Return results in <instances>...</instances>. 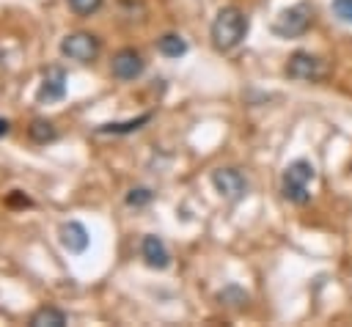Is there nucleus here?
I'll use <instances>...</instances> for the list:
<instances>
[{
	"label": "nucleus",
	"mask_w": 352,
	"mask_h": 327,
	"mask_svg": "<svg viewBox=\"0 0 352 327\" xmlns=\"http://www.w3.org/2000/svg\"><path fill=\"white\" fill-rule=\"evenodd\" d=\"M209 36H212V44L217 52H231L236 49L245 36H248V14L236 5H226L217 11V16L212 19V27H209Z\"/></svg>",
	"instance_id": "1"
},
{
	"label": "nucleus",
	"mask_w": 352,
	"mask_h": 327,
	"mask_svg": "<svg viewBox=\"0 0 352 327\" xmlns=\"http://www.w3.org/2000/svg\"><path fill=\"white\" fill-rule=\"evenodd\" d=\"M316 179V170L308 159H294L283 168V176H280V192L289 203H308L311 201V192H308V184Z\"/></svg>",
	"instance_id": "2"
},
{
	"label": "nucleus",
	"mask_w": 352,
	"mask_h": 327,
	"mask_svg": "<svg viewBox=\"0 0 352 327\" xmlns=\"http://www.w3.org/2000/svg\"><path fill=\"white\" fill-rule=\"evenodd\" d=\"M311 19H314V8L308 3H297V5H289L283 8L275 22H272V33L280 36V38H297L302 36L308 27H311Z\"/></svg>",
	"instance_id": "3"
},
{
	"label": "nucleus",
	"mask_w": 352,
	"mask_h": 327,
	"mask_svg": "<svg viewBox=\"0 0 352 327\" xmlns=\"http://www.w3.org/2000/svg\"><path fill=\"white\" fill-rule=\"evenodd\" d=\"M327 74L324 69V60L305 52V49H297L292 52L289 63H286V77L289 80H297V82H319L322 77Z\"/></svg>",
	"instance_id": "4"
},
{
	"label": "nucleus",
	"mask_w": 352,
	"mask_h": 327,
	"mask_svg": "<svg viewBox=\"0 0 352 327\" xmlns=\"http://www.w3.org/2000/svg\"><path fill=\"white\" fill-rule=\"evenodd\" d=\"M60 55H66L69 60H77V63H91L99 55V38L85 30L69 33L60 41Z\"/></svg>",
	"instance_id": "5"
},
{
	"label": "nucleus",
	"mask_w": 352,
	"mask_h": 327,
	"mask_svg": "<svg viewBox=\"0 0 352 327\" xmlns=\"http://www.w3.org/2000/svg\"><path fill=\"white\" fill-rule=\"evenodd\" d=\"M212 184H214V190L226 198V201H239V198H245L248 195V179H245V173L242 170H236V168H217V170H212Z\"/></svg>",
	"instance_id": "6"
},
{
	"label": "nucleus",
	"mask_w": 352,
	"mask_h": 327,
	"mask_svg": "<svg viewBox=\"0 0 352 327\" xmlns=\"http://www.w3.org/2000/svg\"><path fill=\"white\" fill-rule=\"evenodd\" d=\"M143 69H146V60H143V55L138 52V49H118L116 55H113V60H110V71H113V77L116 80H124V82H129V80H138L140 74H143Z\"/></svg>",
	"instance_id": "7"
},
{
	"label": "nucleus",
	"mask_w": 352,
	"mask_h": 327,
	"mask_svg": "<svg viewBox=\"0 0 352 327\" xmlns=\"http://www.w3.org/2000/svg\"><path fill=\"white\" fill-rule=\"evenodd\" d=\"M58 239H60L63 250H69V253H74V256L85 253V250H88V242H91V236H88V231H85V225H82V223H77V220L63 223V225L58 228Z\"/></svg>",
	"instance_id": "8"
},
{
	"label": "nucleus",
	"mask_w": 352,
	"mask_h": 327,
	"mask_svg": "<svg viewBox=\"0 0 352 327\" xmlns=\"http://www.w3.org/2000/svg\"><path fill=\"white\" fill-rule=\"evenodd\" d=\"M38 102H60L66 96V71L60 66H50L44 80H41V88H38Z\"/></svg>",
	"instance_id": "9"
},
{
	"label": "nucleus",
	"mask_w": 352,
	"mask_h": 327,
	"mask_svg": "<svg viewBox=\"0 0 352 327\" xmlns=\"http://www.w3.org/2000/svg\"><path fill=\"white\" fill-rule=\"evenodd\" d=\"M140 256H143V261H146L151 269H168V267H170V253H168L165 242H162L160 236H154V234L143 236V242H140Z\"/></svg>",
	"instance_id": "10"
},
{
	"label": "nucleus",
	"mask_w": 352,
	"mask_h": 327,
	"mask_svg": "<svg viewBox=\"0 0 352 327\" xmlns=\"http://www.w3.org/2000/svg\"><path fill=\"white\" fill-rule=\"evenodd\" d=\"M151 121V113H143L138 118H129V121H121V124H104V126H96V135H129L135 129H140L143 124Z\"/></svg>",
	"instance_id": "11"
},
{
	"label": "nucleus",
	"mask_w": 352,
	"mask_h": 327,
	"mask_svg": "<svg viewBox=\"0 0 352 327\" xmlns=\"http://www.w3.org/2000/svg\"><path fill=\"white\" fill-rule=\"evenodd\" d=\"M69 319L60 308H38L30 316V327H63Z\"/></svg>",
	"instance_id": "12"
},
{
	"label": "nucleus",
	"mask_w": 352,
	"mask_h": 327,
	"mask_svg": "<svg viewBox=\"0 0 352 327\" xmlns=\"http://www.w3.org/2000/svg\"><path fill=\"white\" fill-rule=\"evenodd\" d=\"M28 135H30V140H33V143L47 146V143H52V140L58 137V129H55V124H52V121L36 118V121L28 126Z\"/></svg>",
	"instance_id": "13"
},
{
	"label": "nucleus",
	"mask_w": 352,
	"mask_h": 327,
	"mask_svg": "<svg viewBox=\"0 0 352 327\" xmlns=\"http://www.w3.org/2000/svg\"><path fill=\"white\" fill-rule=\"evenodd\" d=\"M157 49H160V55H165V58H182V55L187 52V41H184L179 33H165V36L157 41Z\"/></svg>",
	"instance_id": "14"
},
{
	"label": "nucleus",
	"mask_w": 352,
	"mask_h": 327,
	"mask_svg": "<svg viewBox=\"0 0 352 327\" xmlns=\"http://www.w3.org/2000/svg\"><path fill=\"white\" fill-rule=\"evenodd\" d=\"M151 201H154V192H151L148 187H132V190L126 192V206L140 209V206H146V203H151Z\"/></svg>",
	"instance_id": "15"
},
{
	"label": "nucleus",
	"mask_w": 352,
	"mask_h": 327,
	"mask_svg": "<svg viewBox=\"0 0 352 327\" xmlns=\"http://www.w3.org/2000/svg\"><path fill=\"white\" fill-rule=\"evenodd\" d=\"M66 3L77 16H91L102 8V0H66Z\"/></svg>",
	"instance_id": "16"
},
{
	"label": "nucleus",
	"mask_w": 352,
	"mask_h": 327,
	"mask_svg": "<svg viewBox=\"0 0 352 327\" xmlns=\"http://www.w3.org/2000/svg\"><path fill=\"white\" fill-rule=\"evenodd\" d=\"M220 302H226V305H245L248 294L239 286H228L226 291H220Z\"/></svg>",
	"instance_id": "17"
},
{
	"label": "nucleus",
	"mask_w": 352,
	"mask_h": 327,
	"mask_svg": "<svg viewBox=\"0 0 352 327\" xmlns=\"http://www.w3.org/2000/svg\"><path fill=\"white\" fill-rule=\"evenodd\" d=\"M333 14L341 22H352V0H333Z\"/></svg>",
	"instance_id": "18"
},
{
	"label": "nucleus",
	"mask_w": 352,
	"mask_h": 327,
	"mask_svg": "<svg viewBox=\"0 0 352 327\" xmlns=\"http://www.w3.org/2000/svg\"><path fill=\"white\" fill-rule=\"evenodd\" d=\"M8 126H11V124H8L6 118H0V135H6V132H8Z\"/></svg>",
	"instance_id": "19"
}]
</instances>
